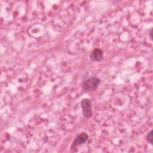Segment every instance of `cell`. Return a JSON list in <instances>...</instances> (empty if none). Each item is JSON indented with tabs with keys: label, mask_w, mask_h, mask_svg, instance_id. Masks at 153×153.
<instances>
[{
	"label": "cell",
	"mask_w": 153,
	"mask_h": 153,
	"mask_svg": "<svg viewBox=\"0 0 153 153\" xmlns=\"http://www.w3.org/2000/svg\"><path fill=\"white\" fill-rule=\"evenodd\" d=\"M152 133H153V130H151L146 135V141L149 143L150 144L152 145L153 144V137H152Z\"/></svg>",
	"instance_id": "5"
},
{
	"label": "cell",
	"mask_w": 153,
	"mask_h": 153,
	"mask_svg": "<svg viewBox=\"0 0 153 153\" xmlns=\"http://www.w3.org/2000/svg\"><path fill=\"white\" fill-rule=\"evenodd\" d=\"M152 29H151V30L150 33H149V36H150L151 39H152Z\"/></svg>",
	"instance_id": "6"
},
{
	"label": "cell",
	"mask_w": 153,
	"mask_h": 153,
	"mask_svg": "<svg viewBox=\"0 0 153 153\" xmlns=\"http://www.w3.org/2000/svg\"><path fill=\"white\" fill-rule=\"evenodd\" d=\"M82 112L86 118H91L93 115V111L91 108V100L89 99L85 98L82 100L81 102Z\"/></svg>",
	"instance_id": "2"
},
{
	"label": "cell",
	"mask_w": 153,
	"mask_h": 153,
	"mask_svg": "<svg viewBox=\"0 0 153 153\" xmlns=\"http://www.w3.org/2000/svg\"><path fill=\"white\" fill-rule=\"evenodd\" d=\"M103 59V51L99 48H94L90 55V59L93 62H100Z\"/></svg>",
	"instance_id": "4"
},
{
	"label": "cell",
	"mask_w": 153,
	"mask_h": 153,
	"mask_svg": "<svg viewBox=\"0 0 153 153\" xmlns=\"http://www.w3.org/2000/svg\"><path fill=\"white\" fill-rule=\"evenodd\" d=\"M88 138V135L87 133L82 132L77 134L72 143V145L71 146V149H74L75 147L81 144H83L87 140Z\"/></svg>",
	"instance_id": "3"
},
{
	"label": "cell",
	"mask_w": 153,
	"mask_h": 153,
	"mask_svg": "<svg viewBox=\"0 0 153 153\" xmlns=\"http://www.w3.org/2000/svg\"><path fill=\"white\" fill-rule=\"evenodd\" d=\"M100 82V79L99 78L96 76H92L84 81L82 82L81 87L83 90L86 91H94L97 88Z\"/></svg>",
	"instance_id": "1"
}]
</instances>
